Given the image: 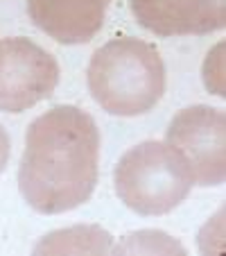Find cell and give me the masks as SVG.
<instances>
[{"mask_svg":"<svg viewBox=\"0 0 226 256\" xmlns=\"http://www.w3.org/2000/svg\"><path fill=\"white\" fill-rule=\"evenodd\" d=\"M88 91L111 116H143L165 93V64L147 41L120 36L97 48L88 64Z\"/></svg>","mask_w":226,"mask_h":256,"instance_id":"obj_2","label":"cell"},{"mask_svg":"<svg viewBox=\"0 0 226 256\" xmlns=\"http://www.w3.org/2000/svg\"><path fill=\"white\" fill-rule=\"evenodd\" d=\"M226 116L206 104L186 106L172 118L165 143L177 148L195 174V186H220L226 177Z\"/></svg>","mask_w":226,"mask_h":256,"instance_id":"obj_5","label":"cell"},{"mask_svg":"<svg viewBox=\"0 0 226 256\" xmlns=\"http://www.w3.org/2000/svg\"><path fill=\"white\" fill-rule=\"evenodd\" d=\"M9 152H11V143H9V134L2 125H0V174L7 168V161H9Z\"/></svg>","mask_w":226,"mask_h":256,"instance_id":"obj_8","label":"cell"},{"mask_svg":"<svg viewBox=\"0 0 226 256\" xmlns=\"http://www.w3.org/2000/svg\"><path fill=\"white\" fill-rule=\"evenodd\" d=\"M226 0H129L131 14L159 36L208 34L226 23Z\"/></svg>","mask_w":226,"mask_h":256,"instance_id":"obj_6","label":"cell"},{"mask_svg":"<svg viewBox=\"0 0 226 256\" xmlns=\"http://www.w3.org/2000/svg\"><path fill=\"white\" fill-rule=\"evenodd\" d=\"M116 195L138 216L170 213L190 195L195 174L186 156L165 140H145L118 161Z\"/></svg>","mask_w":226,"mask_h":256,"instance_id":"obj_3","label":"cell"},{"mask_svg":"<svg viewBox=\"0 0 226 256\" xmlns=\"http://www.w3.org/2000/svg\"><path fill=\"white\" fill-rule=\"evenodd\" d=\"M111 0H27L32 23L66 46L86 44L104 25Z\"/></svg>","mask_w":226,"mask_h":256,"instance_id":"obj_7","label":"cell"},{"mask_svg":"<svg viewBox=\"0 0 226 256\" xmlns=\"http://www.w3.org/2000/svg\"><path fill=\"white\" fill-rule=\"evenodd\" d=\"M59 84V64L32 39L0 41V112L23 114L48 100Z\"/></svg>","mask_w":226,"mask_h":256,"instance_id":"obj_4","label":"cell"},{"mask_svg":"<svg viewBox=\"0 0 226 256\" xmlns=\"http://www.w3.org/2000/svg\"><path fill=\"white\" fill-rule=\"evenodd\" d=\"M100 130L91 114L59 104L29 122L18 188L39 213L57 216L91 200L97 184Z\"/></svg>","mask_w":226,"mask_h":256,"instance_id":"obj_1","label":"cell"}]
</instances>
